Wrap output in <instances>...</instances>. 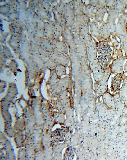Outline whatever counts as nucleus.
<instances>
[{"label":"nucleus","mask_w":127,"mask_h":160,"mask_svg":"<svg viewBox=\"0 0 127 160\" xmlns=\"http://www.w3.org/2000/svg\"><path fill=\"white\" fill-rule=\"evenodd\" d=\"M86 46L89 67L95 81H100L103 77L105 70L101 67L97 57L96 43L93 41L92 36L83 39Z\"/></svg>","instance_id":"nucleus-1"},{"label":"nucleus","mask_w":127,"mask_h":160,"mask_svg":"<svg viewBox=\"0 0 127 160\" xmlns=\"http://www.w3.org/2000/svg\"><path fill=\"white\" fill-rule=\"evenodd\" d=\"M126 13L124 12L119 16L117 24V36L122 42L127 40Z\"/></svg>","instance_id":"nucleus-2"},{"label":"nucleus","mask_w":127,"mask_h":160,"mask_svg":"<svg viewBox=\"0 0 127 160\" xmlns=\"http://www.w3.org/2000/svg\"><path fill=\"white\" fill-rule=\"evenodd\" d=\"M105 70V73L102 78L100 81H95L94 83L95 90L100 95L102 94L107 90L108 80L111 73L110 67Z\"/></svg>","instance_id":"nucleus-3"},{"label":"nucleus","mask_w":127,"mask_h":160,"mask_svg":"<svg viewBox=\"0 0 127 160\" xmlns=\"http://www.w3.org/2000/svg\"><path fill=\"white\" fill-rule=\"evenodd\" d=\"M108 16L106 22L111 32V34L117 36V24L116 20L120 15L114 8L108 10Z\"/></svg>","instance_id":"nucleus-4"},{"label":"nucleus","mask_w":127,"mask_h":160,"mask_svg":"<svg viewBox=\"0 0 127 160\" xmlns=\"http://www.w3.org/2000/svg\"><path fill=\"white\" fill-rule=\"evenodd\" d=\"M127 61L125 56H121L113 61L110 66L111 73L122 74L124 66Z\"/></svg>","instance_id":"nucleus-5"},{"label":"nucleus","mask_w":127,"mask_h":160,"mask_svg":"<svg viewBox=\"0 0 127 160\" xmlns=\"http://www.w3.org/2000/svg\"><path fill=\"white\" fill-rule=\"evenodd\" d=\"M50 59L56 63L59 64L67 65L69 62V59L65 54L58 51H52L49 54Z\"/></svg>","instance_id":"nucleus-6"},{"label":"nucleus","mask_w":127,"mask_h":160,"mask_svg":"<svg viewBox=\"0 0 127 160\" xmlns=\"http://www.w3.org/2000/svg\"><path fill=\"white\" fill-rule=\"evenodd\" d=\"M90 22V18L84 13L81 15L75 16L73 24L75 26V32L79 34L82 27L84 25Z\"/></svg>","instance_id":"nucleus-7"},{"label":"nucleus","mask_w":127,"mask_h":160,"mask_svg":"<svg viewBox=\"0 0 127 160\" xmlns=\"http://www.w3.org/2000/svg\"><path fill=\"white\" fill-rule=\"evenodd\" d=\"M96 47L97 53L98 55L111 54L112 50L108 42L105 40H102L96 43Z\"/></svg>","instance_id":"nucleus-8"},{"label":"nucleus","mask_w":127,"mask_h":160,"mask_svg":"<svg viewBox=\"0 0 127 160\" xmlns=\"http://www.w3.org/2000/svg\"><path fill=\"white\" fill-rule=\"evenodd\" d=\"M89 27V31L92 36L99 42L102 40L100 26L95 20L90 22Z\"/></svg>","instance_id":"nucleus-9"},{"label":"nucleus","mask_w":127,"mask_h":160,"mask_svg":"<svg viewBox=\"0 0 127 160\" xmlns=\"http://www.w3.org/2000/svg\"><path fill=\"white\" fill-rule=\"evenodd\" d=\"M98 59L102 68L105 70L110 67L113 57L111 54L98 55Z\"/></svg>","instance_id":"nucleus-10"},{"label":"nucleus","mask_w":127,"mask_h":160,"mask_svg":"<svg viewBox=\"0 0 127 160\" xmlns=\"http://www.w3.org/2000/svg\"><path fill=\"white\" fill-rule=\"evenodd\" d=\"M123 82L122 74H117L112 78L111 89L112 91L116 92L120 90V86Z\"/></svg>","instance_id":"nucleus-11"},{"label":"nucleus","mask_w":127,"mask_h":160,"mask_svg":"<svg viewBox=\"0 0 127 160\" xmlns=\"http://www.w3.org/2000/svg\"><path fill=\"white\" fill-rule=\"evenodd\" d=\"M108 10L106 7H97L94 20L98 24H101L104 21L105 16Z\"/></svg>","instance_id":"nucleus-12"},{"label":"nucleus","mask_w":127,"mask_h":160,"mask_svg":"<svg viewBox=\"0 0 127 160\" xmlns=\"http://www.w3.org/2000/svg\"><path fill=\"white\" fill-rule=\"evenodd\" d=\"M59 78L55 73L54 71H52L48 79V83L52 91L57 92L58 89V82Z\"/></svg>","instance_id":"nucleus-13"},{"label":"nucleus","mask_w":127,"mask_h":160,"mask_svg":"<svg viewBox=\"0 0 127 160\" xmlns=\"http://www.w3.org/2000/svg\"><path fill=\"white\" fill-rule=\"evenodd\" d=\"M123 82L121 88L120 90V94L121 98L127 105V75L122 74Z\"/></svg>","instance_id":"nucleus-14"},{"label":"nucleus","mask_w":127,"mask_h":160,"mask_svg":"<svg viewBox=\"0 0 127 160\" xmlns=\"http://www.w3.org/2000/svg\"><path fill=\"white\" fill-rule=\"evenodd\" d=\"M100 28L102 40H106L109 39L111 33L106 22L104 21L101 24Z\"/></svg>","instance_id":"nucleus-15"},{"label":"nucleus","mask_w":127,"mask_h":160,"mask_svg":"<svg viewBox=\"0 0 127 160\" xmlns=\"http://www.w3.org/2000/svg\"><path fill=\"white\" fill-rule=\"evenodd\" d=\"M103 100L105 103L109 108L113 109L116 107V100L108 93H105L104 94Z\"/></svg>","instance_id":"nucleus-16"},{"label":"nucleus","mask_w":127,"mask_h":160,"mask_svg":"<svg viewBox=\"0 0 127 160\" xmlns=\"http://www.w3.org/2000/svg\"><path fill=\"white\" fill-rule=\"evenodd\" d=\"M76 3L74 4V12L75 16L81 15L84 13L85 5L82 1H75Z\"/></svg>","instance_id":"nucleus-17"},{"label":"nucleus","mask_w":127,"mask_h":160,"mask_svg":"<svg viewBox=\"0 0 127 160\" xmlns=\"http://www.w3.org/2000/svg\"><path fill=\"white\" fill-rule=\"evenodd\" d=\"M96 11V8L89 4L85 5L84 13L89 18H95Z\"/></svg>","instance_id":"nucleus-18"},{"label":"nucleus","mask_w":127,"mask_h":160,"mask_svg":"<svg viewBox=\"0 0 127 160\" xmlns=\"http://www.w3.org/2000/svg\"><path fill=\"white\" fill-rule=\"evenodd\" d=\"M69 83V78L68 77L59 78L58 82L59 91H64L67 88Z\"/></svg>","instance_id":"nucleus-19"},{"label":"nucleus","mask_w":127,"mask_h":160,"mask_svg":"<svg viewBox=\"0 0 127 160\" xmlns=\"http://www.w3.org/2000/svg\"><path fill=\"white\" fill-rule=\"evenodd\" d=\"M55 72L56 74L59 78H61L66 75V69L65 66L58 64L55 68Z\"/></svg>","instance_id":"nucleus-20"},{"label":"nucleus","mask_w":127,"mask_h":160,"mask_svg":"<svg viewBox=\"0 0 127 160\" xmlns=\"http://www.w3.org/2000/svg\"><path fill=\"white\" fill-rule=\"evenodd\" d=\"M54 47L57 51L65 55L67 54V48L64 43L61 42L57 43V45H55Z\"/></svg>","instance_id":"nucleus-21"},{"label":"nucleus","mask_w":127,"mask_h":160,"mask_svg":"<svg viewBox=\"0 0 127 160\" xmlns=\"http://www.w3.org/2000/svg\"><path fill=\"white\" fill-rule=\"evenodd\" d=\"M125 7L121 1H116L114 9L120 15L124 13Z\"/></svg>","instance_id":"nucleus-22"},{"label":"nucleus","mask_w":127,"mask_h":160,"mask_svg":"<svg viewBox=\"0 0 127 160\" xmlns=\"http://www.w3.org/2000/svg\"><path fill=\"white\" fill-rule=\"evenodd\" d=\"M61 98L63 104L65 106H67L69 105V101L66 92L63 91L61 94Z\"/></svg>","instance_id":"nucleus-23"},{"label":"nucleus","mask_w":127,"mask_h":160,"mask_svg":"<svg viewBox=\"0 0 127 160\" xmlns=\"http://www.w3.org/2000/svg\"><path fill=\"white\" fill-rule=\"evenodd\" d=\"M116 1H107L106 7L108 10L114 9Z\"/></svg>","instance_id":"nucleus-24"},{"label":"nucleus","mask_w":127,"mask_h":160,"mask_svg":"<svg viewBox=\"0 0 127 160\" xmlns=\"http://www.w3.org/2000/svg\"><path fill=\"white\" fill-rule=\"evenodd\" d=\"M122 47L125 52V56L127 58V40L122 42Z\"/></svg>","instance_id":"nucleus-25"},{"label":"nucleus","mask_w":127,"mask_h":160,"mask_svg":"<svg viewBox=\"0 0 127 160\" xmlns=\"http://www.w3.org/2000/svg\"><path fill=\"white\" fill-rule=\"evenodd\" d=\"M106 1H98L97 7H106Z\"/></svg>","instance_id":"nucleus-26"},{"label":"nucleus","mask_w":127,"mask_h":160,"mask_svg":"<svg viewBox=\"0 0 127 160\" xmlns=\"http://www.w3.org/2000/svg\"><path fill=\"white\" fill-rule=\"evenodd\" d=\"M98 1H89V4L97 8L98 5Z\"/></svg>","instance_id":"nucleus-27"},{"label":"nucleus","mask_w":127,"mask_h":160,"mask_svg":"<svg viewBox=\"0 0 127 160\" xmlns=\"http://www.w3.org/2000/svg\"><path fill=\"white\" fill-rule=\"evenodd\" d=\"M124 70L125 72H127V61L124 65Z\"/></svg>","instance_id":"nucleus-28"},{"label":"nucleus","mask_w":127,"mask_h":160,"mask_svg":"<svg viewBox=\"0 0 127 160\" xmlns=\"http://www.w3.org/2000/svg\"><path fill=\"white\" fill-rule=\"evenodd\" d=\"M122 3L126 7L127 6V1H121Z\"/></svg>","instance_id":"nucleus-29"},{"label":"nucleus","mask_w":127,"mask_h":160,"mask_svg":"<svg viewBox=\"0 0 127 160\" xmlns=\"http://www.w3.org/2000/svg\"><path fill=\"white\" fill-rule=\"evenodd\" d=\"M126 37H127V31H126Z\"/></svg>","instance_id":"nucleus-30"},{"label":"nucleus","mask_w":127,"mask_h":160,"mask_svg":"<svg viewBox=\"0 0 127 160\" xmlns=\"http://www.w3.org/2000/svg\"><path fill=\"white\" fill-rule=\"evenodd\" d=\"M126 18H127V12L126 13Z\"/></svg>","instance_id":"nucleus-31"}]
</instances>
